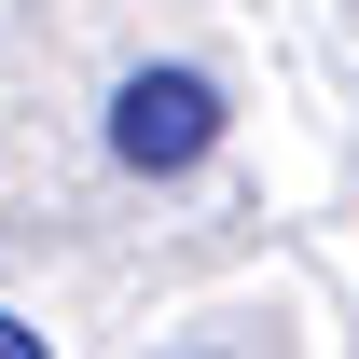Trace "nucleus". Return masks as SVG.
I'll return each mask as SVG.
<instances>
[{"label": "nucleus", "mask_w": 359, "mask_h": 359, "mask_svg": "<svg viewBox=\"0 0 359 359\" xmlns=\"http://www.w3.org/2000/svg\"><path fill=\"white\" fill-rule=\"evenodd\" d=\"M208 138H222V83H208V69H125V83H111V166L180 180Z\"/></svg>", "instance_id": "obj_1"}, {"label": "nucleus", "mask_w": 359, "mask_h": 359, "mask_svg": "<svg viewBox=\"0 0 359 359\" xmlns=\"http://www.w3.org/2000/svg\"><path fill=\"white\" fill-rule=\"evenodd\" d=\"M28 346H42V332H28V318H0V359H28Z\"/></svg>", "instance_id": "obj_2"}]
</instances>
